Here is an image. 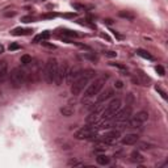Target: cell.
I'll list each match as a JSON object with an SVG mask.
<instances>
[{"instance_id":"obj_15","label":"cell","mask_w":168,"mask_h":168,"mask_svg":"<svg viewBox=\"0 0 168 168\" xmlns=\"http://www.w3.org/2000/svg\"><path fill=\"white\" fill-rule=\"evenodd\" d=\"M96 162H97V164H100V166H108L110 163V158H108L106 155H104V154H99L97 156H96Z\"/></svg>"},{"instance_id":"obj_4","label":"cell","mask_w":168,"mask_h":168,"mask_svg":"<svg viewBox=\"0 0 168 168\" xmlns=\"http://www.w3.org/2000/svg\"><path fill=\"white\" fill-rule=\"evenodd\" d=\"M58 69V62L55 58H50L49 61L45 63V67H43V78H45L46 83L53 84L54 83V76L55 72H57Z\"/></svg>"},{"instance_id":"obj_26","label":"cell","mask_w":168,"mask_h":168,"mask_svg":"<svg viewBox=\"0 0 168 168\" xmlns=\"http://www.w3.org/2000/svg\"><path fill=\"white\" fill-rule=\"evenodd\" d=\"M21 21L22 22H32V21H34V17L33 16H24V17H21Z\"/></svg>"},{"instance_id":"obj_10","label":"cell","mask_w":168,"mask_h":168,"mask_svg":"<svg viewBox=\"0 0 168 168\" xmlns=\"http://www.w3.org/2000/svg\"><path fill=\"white\" fill-rule=\"evenodd\" d=\"M83 72V70L82 69H79V67H72V69H70V70H67V74H66V79H65V82L67 84H72L76 79L80 76Z\"/></svg>"},{"instance_id":"obj_25","label":"cell","mask_w":168,"mask_h":168,"mask_svg":"<svg viewBox=\"0 0 168 168\" xmlns=\"http://www.w3.org/2000/svg\"><path fill=\"white\" fill-rule=\"evenodd\" d=\"M20 47H21V46H20L18 43L13 42V43H11V45H9V47H8V49H9V51H15V50H18Z\"/></svg>"},{"instance_id":"obj_24","label":"cell","mask_w":168,"mask_h":168,"mask_svg":"<svg viewBox=\"0 0 168 168\" xmlns=\"http://www.w3.org/2000/svg\"><path fill=\"white\" fill-rule=\"evenodd\" d=\"M79 24H82V25H86V26H89V28H95V25L92 22H88V20H79L78 21Z\"/></svg>"},{"instance_id":"obj_5","label":"cell","mask_w":168,"mask_h":168,"mask_svg":"<svg viewBox=\"0 0 168 168\" xmlns=\"http://www.w3.org/2000/svg\"><path fill=\"white\" fill-rule=\"evenodd\" d=\"M147 119H149V113L145 110L138 112L134 117H130L126 121V126L125 127H130V129H137V127H141L143 123H145Z\"/></svg>"},{"instance_id":"obj_29","label":"cell","mask_w":168,"mask_h":168,"mask_svg":"<svg viewBox=\"0 0 168 168\" xmlns=\"http://www.w3.org/2000/svg\"><path fill=\"white\" fill-rule=\"evenodd\" d=\"M104 55L105 57H109V58H114V57H117V53H114V51H104Z\"/></svg>"},{"instance_id":"obj_8","label":"cell","mask_w":168,"mask_h":168,"mask_svg":"<svg viewBox=\"0 0 168 168\" xmlns=\"http://www.w3.org/2000/svg\"><path fill=\"white\" fill-rule=\"evenodd\" d=\"M119 137H121V133H119L118 130H110L108 131V133L102 134L101 137L97 138V142H101L104 143V145H113V143H116L119 139Z\"/></svg>"},{"instance_id":"obj_23","label":"cell","mask_w":168,"mask_h":168,"mask_svg":"<svg viewBox=\"0 0 168 168\" xmlns=\"http://www.w3.org/2000/svg\"><path fill=\"white\" fill-rule=\"evenodd\" d=\"M20 61H21L22 65H29V63H32V57L30 55H22Z\"/></svg>"},{"instance_id":"obj_7","label":"cell","mask_w":168,"mask_h":168,"mask_svg":"<svg viewBox=\"0 0 168 168\" xmlns=\"http://www.w3.org/2000/svg\"><path fill=\"white\" fill-rule=\"evenodd\" d=\"M97 137V129L93 126H84L75 133V138L80 141H88V139H95Z\"/></svg>"},{"instance_id":"obj_31","label":"cell","mask_w":168,"mask_h":168,"mask_svg":"<svg viewBox=\"0 0 168 168\" xmlns=\"http://www.w3.org/2000/svg\"><path fill=\"white\" fill-rule=\"evenodd\" d=\"M84 58L89 59V61H93V62L97 61V57H96V55H91V54H84Z\"/></svg>"},{"instance_id":"obj_35","label":"cell","mask_w":168,"mask_h":168,"mask_svg":"<svg viewBox=\"0 0 168 168\" xmlns=\"http://www.w3.org/2000/svg\"><path fill=\"white\" fill-rule=\"evenodd\" d=\"M114 86H116V88H122L123 84H122V82H121V80H117V82L114 83Z\"/></svg>"},{"instance_id":"obj_19","label":"cell","mask_w":168,"mask_h":168,"mask_svg":"<svg viewBox=\"0 0 168 168\" xmlns=\"http://www.w3.org/2000/svg\"><path fill=\"white\" fill-rule=\"evenodd\" d=\"M137 54L139 55V57H142V58H145V59H149V61H153L154 57L151 55L149 51H146V50H142V49H138L137 50Z\"/></svg>"},{"instance_id":"obj_40","label":"cell","mask_w":168,"mask_h":168,"mask_svg":"<svg viewBox=\"0 0 168 168\" xmlns=\"http://www.w3.org/2000/svg\"><path fill=\"white\" fill-rule=\"evenodd\" d=\"M2 53H4V46L0 45V54H2Z\"/></svg>"},{"instance_id":"obj_34","label":"cell","mask_w":168,"mask_h":168,"mask_svg":"<svg viewBox=\"0 0 168 168\" xmlns=\"http://www.w3.org/2000/svg\"><path fill=\"white\" fill-rule=\"evenodd\" d=\"M110 65L114 66V67H117V69H119V70H125V66L119 65V63H110Z\"/></svg>"},{"instance_id":"obj_22","label":"cell","mask_w":168,"mask_h":168,"mask_svg":"<svg viewBox=\"0 0 168 168\" xmlns=\"http://www.w3.org/2000/svg\"><path fill=\"white\" fill-rule=\"evenodd\" d=\"M61 33L63 34V35H65V37H75V38H76L78 37V33H76V32H74V30H70V29H63L62 32H61Z\"/></svg>"},{"instance_id":"obj_9","label":"cell","mask_w":168,"mask_h":168,"mask_svg":"<svg viewBox=\"0 0 168 168\" xmlns=\"http://www.w3.org/2000/svg\"><path fill=\"white\" fill-rule=\"evenodd\" d=\"M67 70H69V67H67L66 63H63V65H58L57 72H55V76H54V84H55V86H62V83L65 82V79H66Z\"/></svg>"},{"instance_id":"obj_28","label":"cell","mask_w":168,"mask_h":168,"mask_svg":"<svg viewBox=\"0 0 168 168\" xmlns=\"http://www.w3.org/2000/svg\"><path fill=\"white\" fill-rule=\"evenodd\" d=\"M156 72L160 75V76H164V74H166V71H164V69H163V66H156Z\"/></svg>"},{"instance_id":"obj_18","label":"cell","mask_w":168,"mask_h":168,"mask_svg":"<svg viewBox=\"0 0 168 168\" xmlns=\"http://www.w3.org/2000/svg\"><path fill=\"white\" fill-rule=\"evenodd\" d=\"M130 158L133 162H137V163H142L145 160V158L141 155V153H138V151H133V153L130 154Z\"/></svg>"},{"instance_id":"obj_27","label":"cell","mask_w":168,"mask_h":168,"mask_svg":"<svg viewBox=\"0 0 168 168\" xmlns=\"http://www.w3.org/2000/svg\"><path fill=\"white\" fill-rule=\"evenodd\" d=\"M69 166L71 167V166H74V167H82V166H84V163H80V162H78V160H71V162H69Z\"/></svg>"},{"instance_id":"obj_20","label":"cell","mask_w":168,"mask_h":168,"mask_svg":"<svg viewBox=\"0 0 168 168\" xmlns=\"http://www.w3.org/2000/svg\"><path fill=\"white\" fill-rule=\"evenodd\" d=\"M118 16H119V17H122V18L130 20V21H133V20H134V15L130 13V12H127V11H119Z\"/></svg>"},{"instance_id":"obj_39","label":"cell","mask_w":168,"mask_h":168,"mask_svg":"<svg viewBox=\"0 0 168 168\" xmlns=\"http://www.w3.org/2000/svg\"><path fill=\"white\" fill-rule=\"evenodd\" d=\"M16 13H15V12H11V13H5V16H7V17H9V16H15Z\"/></svg>"},{"instance_id":"obj_11","label":"cell","mask_w":168,"mask_h":168,"mask_svg":"<svg viewBox=\"0 0 168 168\" xmlns=\"http://www.w3.org/2000/svg\"><path fill=\"white\" fill-rule=\"evenodd\" d=\"M138 139H139V137L137 134L130 133V134L123 135L122 139H121V143H122V145H125V146H131V145H135V143L138 142Z\"/></svg>"},{"instance_id":"obj_30","label":"cell","mask_w":168,"mask_h":168,"mask_svg":"<svg viewBox=\"0 0 168 168\" xmlns=\"http://www.w3.org/2000/svg\"><path fill=\"white\" fill-rule=\"evenodd\" d=\"M71 5H72V7L75 8V9H78V11H83V9H86V7L82 5V4H78V3H72Z\"/></svg>"},{"instance_id":"obj_33","label":"cell","mask_w":168,"mask_h":168,"mask_svg":"<svg viewBox=\"0 0 168 168\" xmlns=\"http://www.w3.org/2000/svg\"><path fill=\"white\" fill-rule=\"evenodd\" d=\"M43 46H46V47H49V49H55V45H51V43H49V42H45V41H42L41 42Z\"/></svg>"},{"instance_id":"obj_36","label":"cell","mask_w":168,"mask_h":168,"mask_svg":"<svg viewBox=\"0 0 168 168\" xmlns=\"http://www.w3.org/2000/svg\"><path fill=\"white\" fill-rule=\"evenodd\" d=\"M75 13H66V15H63V17H69V18H74L75 17Z\"/></svg>"},{"instance_id":"obj_14","label":"cell","mask_w":168,"mask_h":168,"mask_svg":"<svg viewBox=\"0 0 168 168\" xmlns=\"http://www.w3.org/2000/svg\"><path fill=\"white\" fill-rule=\"evenodd\" d=\"M13 35H16V37H18V35H29L33 33V30L32 29H24V28H16V29H13L11 32Z\"/></svg>"},{"instance_id":"obj_13","label":"cell","mask_w":168,"mask_h":168,"mask_svg":"<svg viewBox=\"0 0 168 168\" xmlns=\"http://www.w3.org/2000/svg\"><path fill=\"white\" fill-rule=\"evenodd\" d=\"M8 76V63L7 61H0V83H3Z\"/></svg>"},{"instance_id":"obj_3","label":"cell","mask_w":168,"mask_h":168,"mask_svg":"<svg viewBox=\"0 0 168 168\" xmlns=\"http://www.w3.org/2000/svg\"><path fill=\"white\" fill-rule=\"evenodd\" d=\"M9 83L12 88H21L26 83V72L21 67H16L9 74Z\"/></svg>"},{"instance_id":"obj_21","label":"cell","mask_w":168,"mask_h":168,"mask_svg":"<svg viewBox=\"0 0 168 168\" xmlns=\"http://www.w3.org/2000/svg\"><path fill=\"white\" fill-rule=\"evenodd\" d=\"M61 113L65 116V117H70V116L74 114V109L70 106H63V108H61Z\"/></svg>"},{"instance_id":"obj_38","label":"cell","mask_w":168,"mask_h":168,"mask_svg":"<svg viewBox=\"0 0 168 168\" xmlns=\"http://www.w3.org/2000/svg\"><path fill=\"white\" fill-rule=\"evenodd\" d=\"M113 34H114V35H116V37H117V38H119V39L122 38V35H119V34L117 33V32H114V30H113Z\"/></svg>"},{"instance_id":"obj_32","label":"cell","mask_w":168,"mask_h":168,"mask_svg":"<svg viewBox=\"0 0 168 168\" xmlns=\"http://www.w3.org/2000/svg\"><path fill=\"white\" fill-rule=\"evenodd\" d=\"M55 16H57V13H53V12H51V13H46V15H43V16H42V18H54Z\"/></svg>"},{"instance_id":"obj_12","label":"cell","mask_w":168,"mask_h":168,"mask_svg":"<svg viewBox=\"0 0 168 168\" xmlns=\"http://www.w3.org/2000/svg\"><path fill=\"white\" fill-rule=\"evenodd\" d=\"M113 95H114V91H113V89H106L105 92H104V93L97 95V99H96V102H97V104L105 102L108 99L113 97Z\"/></svg>"},{"instance_id":"obj_16","label":"cell","mask_w":168,"mask_h":168,"mask_svg":"<svg viewBox=\"0 0 168 168\" xmlns=\"http://www.w3.org/2000/svg\"><path fill=\"white\" fill-rule=\"evenodd\" d=\"M100 117H101V113H99V112H93V113H91L87 117V122L91 123V125H95V122H97Z\"/></svg>"},{"instance_id":"obj_2","label":"cell","mask_w":168,"mask_h":168,"mask_svg":"<svg viewBox=\"0 0 168 168\" xmlns=\"http://www.w3.org/2000/svg\"><path fill=\"white\" fill-rule=\"evenodd\" d=\"M106 79H108L106 75H102V76L95 79L91 84H88L86 87V91H84V97L89 99V97H93V96H97L100 92H101L104 86H105Z\"/></svg>"},{"instance_id":"obj_41","label":"cell","mask_w":168,"mask_h":168,"mask_svg":"<svg viewBox=\"0 0 168 168\" xmlns=\"http://www.w3.org/2000/svg\"><path fill=\"white\" fill-rule=\"evenodd\" d=\"M28 2H45V0H28Z\"/></svg>"},{"instance_id":"obj_6","label":"cell","mask_w":168,"mask_h":168,"mask_svg":"<svg viewBox=\"0 0 168 168\" xmlns=\"http://www.w3.org/2000/svg\"><path fill=\"white\" fill-rule=\"evenodd\" d=\"M119 108H121V100H119V99H113L106 105L105 109L101 112V118L105 119V121H106V119H110L119 110Z\"/></svg>"},{"instance_id":"obj_17","label":"cell","mask_w":168,"mask_h":168,"mask_svg":"<svg viewBox=\"0 0 168 168\" xmlns=\"http://www.w3.org/2000/svg\"><path fill=\"white\" fill-rule=\"evenodd\" d=\"M49 37H50V33H49V32H42L41 34L35 35V37H34V41H33V42H35V43H38V42H42V41H45V39H47Z\"/></svg>"},{"instance_id":"obj_1","label":"cell","mask_w":168,"mask_h":168,"mask_svg":"<svg viewBox=\"0 0 168 168\" xmlns=\"http://www.w3.org/2000/svg\"><path fill=\"white\" fill-rule=\"evenodd\" d=\"M95 74L96 72L93 70H84L80 76H79L72 84H71V93L75 95V96L80 95L82 92L84 91V88L88 86L89 80L95 76Z\"/></svg>"},{"instance_id":"obj_37","label":"cell","mask_w":168,"mask_h":168,"mask_svg":"<svg viewBox=\"0 0 168 168\" xmlns=\"http://www.w3.org/2000/svg\"><path fill=\"white\" fill-rule=\"evenodd\" d=\"M141 149H143V150L150 149V145H147V143H141Z\"/></svg>"}]
</instances>
